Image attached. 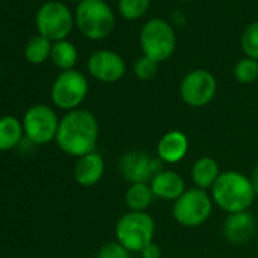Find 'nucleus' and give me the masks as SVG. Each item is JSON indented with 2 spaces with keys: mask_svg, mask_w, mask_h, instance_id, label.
<instances>
[{
  "mask_svg": "<svg viewBox=\"0 0 258 258\" xmlns=\"http://www.w3.org/2000/svg\"><path fill=\"white\" fill-rule=\"evenodd\" d=\"M99 139V123L87 109L69 111L61 120L56 134L58 148L67 155L81 158L94 152Z\"/></svg>",
  "mask_w": 258,
  "mask_h": 258,
  "instance_id": "obj_1",
  "label": "nucleus"
},
{
  "mask_svg": "<svg viewBox=\"0 0 258 258\" xmlns=\"http://www.w3.org/2000/svg\"><path fill=\"white\" fill-rule=\"evenodd\" d=\"M211 198L219 208L232 214L247 211L253 202L255 191L247 176L235 170H226L220 173L219 179L213 185Z\"/></svg>",
  "mask_w": 258,
  "mask_h": 258,
  "instance_id": "obj_2",
  "label": "nucleus"
},
{
  "mask_svg": "<svg viewBox=\"0 0 258 258\" xmlns=\"http://www.w3.org/2000/svg\"><path fill=\"white\" fill-rule=\"evenodd\" d=\"M75 23L87 38L103 40L112 32L115 19L105 0H82L75 13Z\"/></svg>",
  "mask_w": 258,
  "mask_h": 258,
  "instance_id": "obj_3",
  "label": "nucleus"
},
{
  "mask_svg": "<svg viewBox=\"0 0 258 258\" xmlns=\"http://www.w3.org/2000/svg\"><path fill=\"white\" fill-rule=\"evenodd\" d=\"M155 222L148 213L129 211L123 214L115 225V238L129 252H142L152 243Z\"/></svg>",
  "mask_w": 258,
  "mask_h": 258,
  "instance_id": "obj_4",
  "label": "nucleus"
},
{
  "mask_svg": "<svg viewBox=\"0 0 258 258\" xmlns=\"http://www.w3.org/2000/svg\"><path fill=\"white\" fill-rule=\"evenodd\" d=\"M35 25L38 34L52 43L66 40L75 25L72 11L58 0H49L43 4L35 16Z\"/></svg>",
  "mask_w": 258,
  "mask_h": 258,
  "instance_id": "obj_5",
  "label": "nucleus"
},
{
  "mask_svg": "<svg viewBox=\"0 0 258 258\" xmlns=\"http://www.w3.org/2000/svg\"><path fill=\"white\" fill-rule=\"evenodd\" d=\"M140 44L143 55L163 62L169 59L176 47V35L173 28L163 19H152L145 23L140 34Z\"/></svg>",
  "mask_w": 258,
  "mask_h": 258,
  "instance_id": "obj_6",
  "label": "nucleus"
},
{
  "mask_svg": "<svg viewBox=\"0 0 258 258\" xmlns=\"http://www.w3.org/2000/svg\"><path fill=\"white\" fill-rule=\"evenodd\" d=\"M213 198L205 190L198 187L185 190L184 195L175 201L172 213L175 220L187 228L204 225L213 213Z\"/></svg>",
  "mask_w": 258,
  "mask_h": 258,
  "instance_id": "obj_7",
  "label": "nucleus"
},
{
  "mask_svg": "<svg viewBox=\"0 0 258 258\" xmlns=\"http://www.w3.org/2000/svg\"><path fill=\"white\" fill-rule=\"evenodd\" d=\"M23 131L25 137L32 145H47L56 139L59 118L56 112L43 103L32 105L23 115Z\"/></svg>",
  "mask_w": 258,
  "mask_h": 258,
  "instance_id": "obj_8",
  "label": "nucleus"
},
{
  "mask_svg": "<svg viewBox=\"0 0 258 258\" xmlns=\"http://www.w3.org/2000/svg\"><path fill=\"white\" fill-rule=\"evenodd\" d=\"M88 94V81L78 70L61 72L50 90L52 102L56 108L64 111L78 109Z\"/></svg>",
  "mask_w": 258,
  "mask_h": 258,
  "instance_id": "obj_9",
  "label": "nucleus"
},
{
  "mask_svg": "<svg viewBox=\"0 0 258 258\" xmlns=\"http://www.w3.org/2000/svg\"><path fill=\"white\" fill-rule=\"evenodd\" d=\"M217 91L216 78L207 70H193L184 76L179 85V94L184 103L193 108L208 105Z\"/></svg>",
  "mask_w": 258,
  "mask_h": 258,
  "instance_id": "obj_10",
  "label": "nucleus"
},
{
  "mask_svg": "<svg viewBox=\"0 0 258 258\" xmlns=\"http://www.w3.org/2000/svg\"><path fill=\"white\" fill-rule=\"evenodd\" d=\"M118 169L123 178L131 184L151 182L157 173L164 170L163 161L160 158L151 157L149 154L142 151H133L124 154L120 158Z\"/></svg>",
  "mask_w": 258,
  "mask_h": 258,
  "instance_id": "obj_11",
  "label": "nucleus"
},
{
  "mask_svg": "<svg viewBox=\"0 0 258 258\" xmlns=\"http://www.w3.org/2000/svg\"><path fill=\"white\" fill-rule=\"evenodd\" d=\"M87 69L94 79L111 84L123 78L126 72V64L118 53L103 49L91 53L87 62Z\"/></svg>",
  "mask_w": 258,
  "mask_h": 258,
  "instance_id": "obj_12",
  "label": "nucleus"
},
{
  "mask_svg": "<svg viewBox=\"0 0 258 258\" xmlns=\"http://www.w3.org/2000/svg\"><path fill=\"white\" fill-rule=\"evenodd\" d=\"M256 229L255 217L249 211L228 214L223 223V235L231 244H243L249 241Z\"/></svg>",
  "mask_w": 258,
  "mask_h": 258,
  "instance_id": "obj_13",
  "label": "nucleus"
},
{
  "mask_svg": "<svg viewBox=\"0 0 258 258\" xmlns=\"http://www.w3.org/2000/svg\"><path fill=\"white\" fill-rule=\"evenodd\" d=\"M103 173H105V161L102 155L97 154L96 151L78 158L73 169L75 181L82 187L96 185L102 179Z\"/></svg>",
  "mask_w": 258,
  "mask_h": 258,
  "instance_id": "obj_14",
  "label": "nucleus"
},
{
  "mask_svg": "<svg viewBox=\"0 0 258 258\" xmlns=\"http://www.w3.org/2000/svg\"><path fill=\"white\" fill-rule=\"evenodd\" d=\"M154 191V196L163 201H176L185 191L184 178L173 170H161L149 182Z\"/></svg>",
  "mask_w": 258,
  "mask_h": 258,
  "instance_id": "obj_15",
  "label": "nucleus"
},
{
  "mask_svg": "<svg viewBox=\"0 0 258 258\" xmlns=\"http://www.w3.org/2000/svg\"><path fill=\"white\" fill-rule=\"evenodd\" d=\"M157 152H158V158L163 163L176 164L181 160H184V157L188 152V139L184 133L173 129V131L166 133L160 139Z\"/></svg>",
  "mask_w": 258,
  "mask_h": 258,
  "instance_id": "obj_16",
  "label": "nucleus"
},
{
  "mask_svg": "<svg viewBox=\"0 0 258 258\" xmlns=\"http://www.w3.org/2000/svg\"><path fill=\"white\" fill-rule=\"evenodd\" d=\"M220 169L219 164L214 158L211 157H202L199 158L193 167H191V179L196 184L198 188L201 190H211L216 181L220 176Z\"/></svg>",
  "mask_w": 258,
  "mask_h": 258,
  "instance_id": "obj_17",
  "label": "nucleus"
},
{
  "mask_svg": "<svg viewBox=\"0 0 258 258\" xmlns=\"http://www.w3.org/2000/svg\"><path fill=\"white\" fill-rule=\"evenodd\" d=\"M23 123L17 117H0V152H7L17 148L23 140Z\"/></svg>",
  "mask_w": 258,
  "mask_h": 258,
  "instance_id": "obj_18",
  "label": "nucleus"
},
{
  "mask_svg": "<svg viewBox=\"0 0 258 258\" xmlns=\"http://www.w3.org/2000/svg\"><path fill=\"white\" fill-rule=\"evenodd\" d=\"M154 199H155L154 191L151 188V184L148 182L131 184L124 195L126 207L129 208V211H136V213H146V210L151 207Z\"/></svg>",
  "mask_w": 258,
  "mask_h": 258,
  "instance_id": "obj_19",
  "label": "nucleus"
},
{
  "mask_svg": "<svg viewBox=\"0 0 258 258\" xmlns=\"http://www.w3.org/2000/svg\"><path fill=\"white\" fill-rule=\"evenodd\" d=\"M50 59L52 62L61 69L62 72L66 70H73V67L78 62V49L76 46L69 41V40H62V41H56L52 44V53H50Z\"/></svg>",
  "mask_w": 258,
  "mask_h": 258,
  "instance_id": "obj_20",
  "label": "nucleus"
},
{
  "mask_svg": "<svg viewBox=\"0 0 258 258\" xmlns=\"http://www.w3.org/2000/svg\"><path fill=\"white\" fill-rule=\"evenodd\" d=\"M52 41L44 38L43 35L32 37L25 46V58L31 64H43L52 53Z\"/></svg>",
  "mask_w": 258,
  "mask_h": 258,
  "instance_id": "obj_21",
  "label": "nucleus"
},
{
  "mask_svg": "<svg viewBox=\"0 0 258 258\" xmlns=\"http://www.w3.org/2000/svg\"><path fill=\"white\" fill-rule=\"evenodd\" d=\"M151 5V0H118V13L126 20H137L143 17Z\"/></svg>",
  "mask_w": 258,
  "mask_h": 258,
  "instance_id": "obj_22",
  "label": "nucleus"
},
{
  "mask_svg": "<svg viewBox=\"0 0 258 258\" xmlns=\"http://www.w3.org/2000/svg\"><path fill=\"white\" fill-rule=\"evenodd\" d=\"M235 79L241 84H250L258 78V61L252 58H243L235 64Z\"/></svg>",
  "mask_w": 258,
  "mask_h": 258,
  "instance_id": "obj_23",
  "label": "nucleus"
},
{
  "mask_svg": "<svg viewBox=\"0 0 258 258\" xmlns=\"http://www.w3.org/2000/svg\"><path fill=\"white\" fill-rule=\"evenodd\" d=\"M241 50L247 58L258 61V22L250 23L241 35Z\"/></svg>",
  "mask_w": 258,
  "mask_h": 258,
  "instance_id": "obj_24",
  "label": "nucleus"
},
{
  "mask_svg": "<svg viewBox=\"0 0 258 258\" xmlns=\"http://www.w3.org/2000/svg\"><path fill=\"white\" fill-rule=\"evenodd\" d=\"M158 72V62H155L154 59L148 58V56H140L136 62H134V73L140 81H151L155 78Z\"/></svg>",
  "mask_w": 258,
  "mask_h": 258,
  "instance_id": "obj_25",
  "label": "nucleus"
},
{
  "mask_svg": "<svg viewBox=\"0 0 258 258\" xmlns=\"http://www.w3.org/2000/svg\"><path fill=\"white\" fill-rule=\"evenodd\" d=\"M131 252H129L124 246H121L117 240L115 241H108L105 243L99 252L96 258H131L129 256Z\"/></svg>",
  "mask_w": 258,
  "mask_h": 258,
  "instance_id": "obj_26",
  "label": "nucleus"
},
{
  "mask_svg": "<svg viewBox=\"0 0 258 258\" xmlns=\"http://www.w3.org/2000/svg\"><path fill=\"white\" fill-rule=\"evenodd\" d=\"M142 258H160L161 256V249L158 244H155L154 241L151 244H148L142 252Z\"/></svg>",
  "mask_w": 258,
  "mask_h": 258,
  "instance_id": "obj_27",
  "label": "nucleus"
},
{
  "mask_svg": "<svg viewBox=\"0 0 258 258\" xmlns=\"http://www.w3.org/2000/svg\"><path fill=\"white\" fill-rule=\"evenodd\" d=\"M249 179H250L252 188H253V191H255V196H258V166L253 167V170H252Z\"/></svg>",
  "mask_w": 258,
  "mask_h": 258,
  "instance_id": "obj_28",
  "label": "nucleus"
},
{
  "mask_svg": "<svg viewBox=\"0 0 258 258\" xmlns=\"http://www.w3.org/2000/svg\"><path fill=\"white\" fill-rule=\"evenodd\" d=\"M70 2H79V4H81V2H82V0H70Z\"/></svg>",
  "mask_w": 258,
  "mask_h": 258,
  "instance_id": "obj_29",
  "label": "nucleus"
},
{
  "mask_svg": "<svg viewBox=\"0 0 258 258\" xmlns=\"http://www.w3.org/2000/svg\"><path fill=\"white\" fill-rule=\"evenodd\" d=\"M181 2H188V0H181Z\"/></svg>",
  "mask_w": 258,
  "mask_h": 258,
  "instance_id": "obj_30",
  "label": "nucleus"
},
{
  "mask_svg": "<svg viewBox=\"0 0 258 258\" xmlns=\"http://www.w3.org/2000/svg\"><path fill=\"white\" fill-rule=\"evenodd\" d=\"M0 72H2V69H0Z\"/></svg>",
  "mask_w": 258,
  "mask_h": 258,
  "instance_id": "obj_31",
  "label": "nucleus"
},
{
  "mask_svg": "<svg viewBox=\"0 0 258 258\" xmlns=\"http://www.w3.org/2000/svg\"><path fill=\"white\" fill-rule=\"evenodd\" d=\"M256 249H258V247H256Z\"/></svg>",
  "mask_w": 258,
  "mask_h": 258,
  "instance_id": "obj_32",
  "label": "nucleus"
}]
</instances>
